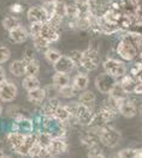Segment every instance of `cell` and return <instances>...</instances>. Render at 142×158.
Instances as JSON below:
<instances>
[{"label":"cell","instance_id":"1","mask_svg":"<svg viewBox=\"0 0 142 158\" xmlns=\"http://www.w3.org/2000/svg\"><path fill=\"white\" fill-rule=\"evenodd\" d=\"M142 47V37L137 34H125L117 44V54L124 61H131L136 58Z\"/></svg>","mask_w":142,"mask_h":158},{"label":"cell","instance_id":"2","mask_svg":"<svg viewBox=\"0 0 142 158\" xmlns=\"http://www.w3.org/2000/svg\"><path fill=\"white\" fill-rule=\"evenodd\" d=\"M42 129L48 132L53 138H66L68 125L54 116L42 115Z\"/></svg>","mask_w":142,"mask_h":158},{"label":"cell","instance_id":"3","mask_svg":"<svg viewBox=\"0 0 142 158\" xmlns=\"http://www.w3.org/2000/svg\"><path fill=\"white\" fill-rule=\"evenodd\" d=\"M99 139L104 146L109 148H114L122 141V133L117 128L112 127L107 123L102 126L99 131Z\"/></svg>","mask_w":142,"mask_h":158},{"label":"cell","instance_id":"4","mask_svg":"<svg viewBox=\"0 0 142 158\" xmlns=\"http://www.w3.org/2000/svg\"><path fill=\"white\" fill-rule=\"evenodd\" d=\"M104 71L111 74L114 78H122L126 74V65L123 60L113 59V58H107L102 62Z\"/></svg>","mask_w":142,"mask_h":158},{"label":"cell","instance_id":"5","mask_svg":"<svg viewBox=\"0 0 142 158\" xmlns=\"http://www.w3.org/2000/svg\"><path fill=\"white\" fill-rule=\"evenodd\" d=\"M100 54L99 52L93 48V47H89L86 50H83V56H82V62H81V67L88 71V72H93L95 69H99L100 66Z\"/></svg>","mask_w":142,"mask_h":158},{"label":"cell","instance_id":"6","mask_svg":"<svg viewBox=\"0 0 142 158\" xmlns=\"http://www.w3.org/2000/svg\"><path fill=\"white\" fill-rule=\"evenodd\" d=\"M18 95V88L17 85L11 80H4L0 83V101L4 103H11L13 102Z\"/></svg>","mask_w":142,"mask_h":158},{"label":"cell","instance_id":"7","mask_svg":"<svg viewBox=\"0 0 142 158\" xmlns=\"http://www.w3.org/2000/svg\"><path fill=\"white\" fill-rule=\"evenodd\" d=\"M116 83H117V78L112 77L107 72H104L95 78L94 84L99 92H101L104 95H109L111 92V90L113 89V86L116 85Z\"/></svg>","mask_w":142,"mask_h":158},{"label":"cell","instance_id":"8","mask_svg":"<svg viewBox=\"0 0 142 158\" xmlns=\"http://www.w3.org/2000/svg\"><path fill=\"white\" fill-rule=\"evenodd\" d=\"M27 18L30 23H35V22L46 23L51 18V13L47 11V9L43 5H41V6L34 5L27 11Z\"/></svg>","mask_w":142,"mask_h":158},{"label":"cell","instance_id":"9","mask_svg":"<svg viewBox=\"0 0 142 158\" xmlns=\"http://www.w3.org/2000/svg\"><path fill=\"white\" fill-rule=\"evenodd\" d=\"M34 128H35V122L29 115L20 116V118L12 120L11 131H17V132L27 134V133H33Z\"/></svg>","mask_w":142,"mask_h":158},{"label":"cell","instance_id":"10","mask_svg":"<svg viewBox=\"0 0 142 158\" xmlns=\"http://www.w3.org/2000/svg\"><path fill=\"white\" fill-rule=\"evenodd\" d=\"M23 61L25 65V74L29 76H38L40 72V65L36 60L35 53L30 49H27L24 55H23Z\"/></svg>","mask_w":142,"mask_h":158},{"label":"cell","instance_id":"11","mask_svg":"<svg viewBox=\"0 0 142 158\" xmlns=\"http://www.w3.org/2000/svg\"><path fill=\"white\" fill-rule=\"evenodd\" d=\"M47 148L50 152V157H57L64 155L68 151L69 145L66 143V138H53Z\"/></svg>","mask_w":142,"mask_h":158},{"label":"cell","instance_id":"12","mask_svg":"<svg viewBox=\"0 0 142 158\" xmlns=\"http://www.w3.org/2000/svg\"><path fill=\"white\" fill-rule=\"evenodd\" d=\"M25 135L27 134L17 132V131H11L6 134V143L15 153H17L20 151V148H22V145L25 140Z\"/></svg>","mask_w":142,"mask_h":158},{"label":"cell","instance_id":"13","mask_svg":"<svg viewBox=\"0 0 142 158\" xmlns=\"http://www.w3.org/2000/svg\"><path fill=\"white\" fill-rule=\"evenodd\" d=\"M111 6L112 0H89V11L98 17L104 16Z\"/></svg>","mask_w":142,"mask_h":158},{"label":"cell","instance_id":"14","mask_svg":"<svg viewBox=\"0 0 142 158\" xmlns=\"http://www.w3.org/2000/svg\"><path fill=\"white\" fill-rule=\"evenodd\" d=\"M39 36H42L45 40H47L50 43H54V42H57L58 40L60 39V32L57 28H54L48 22H46V23L42 24V28H41Z\"/></svg>","mask_w":142,"mask_h":158},{"label":"cell","instance_id":"15","mask_svg":"<svg viewBox=\"0 0 142 158\" xmlns=\"http://www.w3.org/2000/svg\"><path fill=\"white\" fill-rule=\"evenodd\" d=\"M29 35H30L29 31L23 25H18L17 28L9 31V37L15 44H22V43L27 42V40L29 39Z\"/></svg>","mask_w":142,"mask_h":158},{"label":"cell","instance_id":"16","mask_svg":"<svg viewBox=\"0 0 142 158\" xmlns=\"http://www.w3.org/2000/svg\"><path fill=\"white\" fill-rule=\"evenodd\" d=\"M76 67L73 60L70 58V55H61L59 60L53 65V69L55 72H64V73H70Z\"/></svg>","mask_w":142,"mask_h":158},{"label":"cell","instance_id":"17","mask_svg":"<svg viewBox=\"0 0 142 158\" xmlns=\"http://www.w3.org/2000/svg\"><path fill=\"white\" fill-rule=\"evenodd\" d=\"M119 114L123 115L124 118H131L137 114V107L131 99L126 97V98L122 99V102L119 104Z\"/></svg>","mask_w":142,"mask_h":158},{"label":"cell","instance_id":"18","mask_svg":"<svg viewBox=\"0 0 142 158\" xmlns=\"http://www.w3.org/2000/svg\"><path fill=\"white\" fill-rule=\"evenodd\" d=\"M27 98L28 101L35 104V106H39L41 103H43V101L47 98V94H46V89L45 88H38V89L30 90V91H27Z\"/></svg>","mask_w":142,"mask_h":158},{"label":"cell","instance_id":"19","mask_svg":"<svg viewBox=\"0 0 142 158\" xmlns=\"http://www.w3.org/2000/svg\"><path fill=\"white\" fill-rule=\"evenodd\" d=\"M78 103L82 106H86L91 109H95V104H96V96L93 91L89 90H83L81 94L78 95Z\"/></svg>","mask_w":142,"mask_h":158},{"label":"cell","instance_id":"20","mask_svg":"<svg viewBox=\"0 0 142 158\" xmlns=\"http://www.w3.org/2000/svg\"><path fill=\"white\" fill-rule=\"evenodd\" d=\"M71 84L75 86V89L78 92L87 90V88L89 86V76L86 73H77L71 79Z\"/></svg>","mask_w":142,"mask_h":158},{"label":"cell","instance_id":"21","mask_svg":"<svg viewBox=\"0 0 142 158\" xmlns=\"http://www.w3.org/2000/svg\"><path fill=\"white\" fill-rule=\"evenodd\" d=\"M36 143V134L34 133H27L25 135V140L22 145V148H20V151L16 153V155H20V156H29V152H30L31 148L34 146V144Z\"/></svg>","mask_w":142,"mask_h":158},{"label":"cell","instance_id":"22","mask_svg":"<svg viewBox=\"0 0 142 158\" xmlns=\"http://www.w3.org/2000/svg\"><path fill=\"white\" fill-rule=\"evenodd\" d=\"M71 83V78H70V73H64V72H55L52 77V84L60 89L63 86L68 85Z\"/></svg>","mask_w":142,"mask_h":158},{"label":"cell","instance_id":"23","mask_svg":"<svg viewBox=\"0 0 142 158\" xmlns=\"http://www.w3.org/2000/svg\"><path fill=\"white\" fill-rule=\"evenodd\" d=\"M9 69H10L11 74L17 77V78L25 76V65H24L23 59L13 60L10 64V66H9Z\"/></svg>","mask_w":142,"mask_h":158},{"label":"cell","instance_id":"24","mask_svg":"<svg viewBox=\"0 0 142 158\" xmlns=\"http://www.w3.org/2000/svg\"><path fill=\"white\" fill-rule=\"evenodd\" d=\"M60 101L59 97L57 98H50L42 107V115H47V116H54V113L57 108L60 106Z\"/></svg>","mask_w":142,"mask_h":158},{"label":"cell","instance_id":"25","mask_svg":"<svg viewBox=\"0 0 142 158\" xmlns=\"http://www.w3.org/2000/svg\"><path fill=\"white\" fill-rule=\"evenodd\" d=\"M22 86L25 91H30V90L38 89L41 86V83L38 76H29V74H25V77L23 78L22 81Z\"/></svg>","mask_w":142,"mask_h":158},{"label":"cell","instance_id":"26","mask_svg":"<svg viewBox=\"0 0 142 158\" xmlns=\"http://www.w3.org/2000/svg\"><path fill=\"white\" fill-rule=\"evenodd\" d=\"M54 118H57L58 120H60L63 122H65L66 125H68V122L70 121L71 118V113L69 108H68V106L66 104H60L57 110H55V113H54Z\"/></svg>","mask_w":142,"mask_h":158},{"label":"cell","instance_id":"27","mask_svg":"<svg viewBox=\"0 0 142 158\" xmlns=\"http://www.w3.org/2000/svg\"><path fill=\"white\" fill-rule=\"evenodd\" d=\"M29 157H50L48 148L42 146L36 140V143L34 144V146L31 148L30 152H29Z\"/></svg>","mask_w":142,"mask_h":158},{"label":"cell","instance_id":"28","mask_svg":"<svg viewBox=\"0 0 142 158\" xmlns=\"http://www.w3.org/2000/svg\"><path fill=\"white\" fill-rule=\"evenodd\" d=\"M61 55V52L58 49H54V48H48V49L46 50V52H43V58L45 60L48 62V64H52V65H54L59 58H60Z\"/></svg>","mask_w":142,"mask_h":158},{"label":"cell","instance_id":"29","mask_svg":"<svg viewBox=\"0 0 142 158\" xmlns=\"http://www.w3.org/2000/svg\"><path fill=\"white\" fill-rule=\"evenodd\" d=\"M109 96H112V97H114V98L122 101V99L128 97V92L124 90V88H123L122 84H121V81H117L116 85L113 86V89L111 90V92L109 94Z\"/></svg>","mask_w":142,"mask_h":158},{"label":"cell","instance_id":"30","mask_svg":"<svg viewBox=\"0 0 142 158\" xmlns=\"http://www.w3.org/2000/svg\"><path fill=\"white\" fill-rule=\"evenodd\" d=\"M77 95H78V91L75 89V86L71 83L59 89V97H63V98H72Z\"/></svg>","mask_w":142,"mask_h":158},{"label":"cell","instance_id":"31","mask_svg":"<svg viewBox=\"0 0 142 158\" xmlns=\"http://www.w3.org/2000/svg\"><path fill=\"white\" fill-rule=\"evenodd\" d=\"M18 25H20V22L16 16L9 15V16H6V17L2 19V28L5 30H7V31L17 28Z\"/></svg>","mask_w":142,"mask_h":158},{"label":"cell","instance_id":"32","mask_svg":"<svg viewBox=\"0 0 142 158\" xmlns=\"http://www.w3.org/2000/svg\"><path fill=\"white\" fill-rule=\"evenodd\" d=\"M54 15L61 18H66L68 16V4L64 0H57L54 2Z\"/></svg>","mask_w":142,"mask_h":158},{"label":"cell","instance_id":"33","mask_svg":"<svg viewBox=\"0 0 142 158\" xmlns=\"http://www.w3.org/2000/svg\"><path fill=\"white\" fill-rule=\"evenodd\" d=\"M52 139H53V137H52L48 132H46L43 129H41V131H39L36 133V140H38V143L41 144L42 146H45V148H48V145L51 144Z\"/></svg>","mask_w":142,"mask_h":158},{"label":"cell","instance_id":"34","mask_svg":"<svg viewBox=\"0 0 142 158\" xmlns=\"http://www.w3.org/2000/svg\"><path fill=\"white\" fill-rule=\"evenodd\" d=\"M33 44L35 47V49L39 50V52H46V50L50 48V42L47 40H45L42 36H35L33 37Z\"/></svg>","mask_w":142,"mask_h":158},{"label":"cell","instance_id":"35","mask_svg":"<svg viewBox=\"0 0 142 158\" xmlns=\"http://www.w3.org/2000/svg\"><path fill=\"white\" fill-rule=\"evenodd\" d=\"M121 84H122V86L124 88V90H125L128 94H130V92H134V91H135L136 83H135V80H134L132 77H130V76H126V74H125L124 77H122Z\"/></svg>","mask_w":142,"mask_h":158},{"label":"cell","instance_id":"36","mask_svg":"<svg viewBox=\"0 0 142 158\" xmlns=\"http://www.w3.org/2000/svg\"><path fill=\"white\" fill-rule=\"evenodd\" d=\"M24 115H28V114L23 110V108H20L17 106H11L7 108V116L11 118L12 120L20 118V116H24Z\"/></svg>","mask_w":142,"mask_h":158},{"label":"cell","instance_id":"37","mask_svg":"<svg viewBox=\"0 0 142 158\" xmlns=\"http://www.w3.org/2000/svg\"><path fill=\"white\" fill-rule=\"evenodd\" d=\"M11 59V50L7 46L0 43V65L7 62Z\"/></svg>","mask_w":142,"mask_h":158},{"label":"cell","instance_id":"38","mask_svg":"<svg viewBox=\"0 0 142 158\" xmlns=\"http://www.w3.org/2000/svg\"><path fill=\"white\" fill-rule=\"evenodd\" d=\"M80 15V10H78V6L73 2V4H68V16L66 18L69 19H76Z\"/></svg>","mask_w":142,"mask_h":158},{"label":"cell","instance_id":"39","mask_svg":"<svg viewBox=\"0 0 142 158\" xmlns=\"http://www.w3.org/2000/svg\"><path fill=\"white\" fill-rule=\"evenodd\" d=\"M87 156L88 157H105V152L102 151L101 148H99V145H96L94 148H88Z\"/></svg>","mask_w":142,"mask_h":158},{"label":"cell","instance_id":"40","mask_svg":"<svg viewBox=\"0 0 142 158\" xmlns=\"http://www.w3.org/2000/svg\"><path fill=\"white\" fill-rule=\"evenodd\" d=\"M70 58L73 60L76 67H81V62H82V56H83V52L81 50H72L70 54Z\"/></svg>","mask_w":142,"mask_h":158},{"label":"cell","instance_id":"41","mask_svg":"<svg viewBox=\"0 0 142 158\" xmlns=\"http://www.w3.org/2000/svg\"><path fill=\"white\" fill-rule=\"evenodd\" d=\"M42 24L41 22H35V23H30V28H29V34H30L31 37L34 36H39L40 35L41 28H42Z\"/></svg>","mask_w":142,"mask_h":158},{"label":"cell","instance_id":"42","mask_svg":"<svg viewBox=\"0 0 142 158\" xmlns=\"http://www.w3.org/2000/svg\"><path fill=\"white\" fill-rule=\"evenodd\" d=\"M46 94H47V98H57L59 97V89L55 88L53 84L52 85H47L46 88Z\"/></svg>","mask_w":142,"mask_h":158},{"label":"cell","instance_id":"43","mask_svg":"<svg viewBox=\"0 0 142 158\" xmlns=\"http://www.w3.org/2000/svg\"><path fill=\"white\" fill-rule=\"evenodd\" d=\"M118 157H137V148H125L117 153Z\"/></svg>","mask_w":142,"mask_h":158},{"label":"cell","instance_id":"44","mask_svg":"<svg viewBox=\"0 0 142 158\" xmlns=\"http://www.w3.org/2000/svg\"><path fill=\"white\" fill-rule=\"evenodd\" d=\"M10 11L12 13H16V15H18V13H22V11H23V6L18 4V2H16V4H13L12 6H10Z\"/></svg>","mask_w":142,"mask_h":158},{"label":"cell","instance_id":"45","mask_svg":"<svg viewBox=\"0 0 142 158\" xmlns=\"http://www.w3.org/2000/svg\"><path fill=\"white\" fill-rule=\"evenodd\" d=\"M4 80H6V72H5L4 67L0 65V83H2Z\"/></svg>","mask_w":142,"mask_h":158},{"label":"cell","instance_id":"46","mask_svg":"<svg viewBox=\"0 0 142 158\" xmlns=\"http://www.w3.org/2000/svg\"><path fill=\"white\" fill-rule=\"evenodd\" d=\"M43 4H53V2H55L57 0H41Z\"/></svg>","mask_w":142,"mask_h":158},{"label":"cell","instance_id":"47","mask_svg":"<svg viewBox=\"0 0 142 158\" xmlns=\"http://www.w3.org/2000/svg\"><path fill=\"white\" fill-rule=\"evenodd\" d=\"M2 113H4V108H2V106H1V103H0V118H1Z\"/></svg>","mask_w":142,"mask_h":158},{"label":"cell","instance_id":"48","mask_svg":"<svg viewBox=\"0 0 142 158\" xmlns=\"http://www.w3.org/2000/svg\"><path fill=\"white\" fill-rule=\"evenodd\" d=\"M139 110H140V115H141V118H142V104L140 106V109H139Z\"/></svg>","mask_w":142,"mask_h":158}]
</instances>
